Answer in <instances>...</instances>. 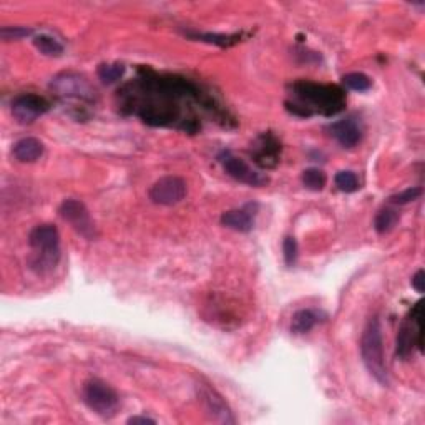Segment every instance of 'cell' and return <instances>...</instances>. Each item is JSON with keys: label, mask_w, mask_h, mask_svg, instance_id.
Wrapping results in <instances>:
<instances>
[{"label": "cell", "mask_w": 425, "mask_h": 425, "mask_svg": "<svg viewBox=\"0 0 425 425\" xmlns=\"http://www.w3.org/2000/svg\"><path fill=\"white\" fill-rule=\"evenodd\" d=\"M123 107L138 115L152 127H177L194 133L199 123L184 115V108L193 113V107L218 110L213 100L201 93L196 85L177 75H159L143 68L138 78L123 88Z\"/></svg>", "instance_id": "1"}, {"label": "cell", "mask_w": 425, "mask_h": 425, "mask_svg": "<svg viewBox=\"0 0 425 425\" xmlns=\"http://www.w3.org/2000/svg\"><path fill=\"white\" fill-rule=\"evenodd\" d=\"M296 102H286V107L298 117H313L314 113L332 117L346 108V93L337 85H324L314 82H296L293 85Z\"/></svg>", "instance_id": "2"}, {"label": "cell", "mask_w": 425, "mask_h": 425, "mask_svg": "<svg viewBox=\"0 0 425 425\" xmlns=\"http://www.w3.org/2000/svg\"><path fill=\"white\" fill-rule=\"evenodd\" d=\"M361 354H362L364 366H366L369 374H371L379 384L387 386L389 374H387L386 359H384L381 322H379L377 316L369 319L367 326L364 327L362 339H361Z\"/></svg>", "instance_id": "3"}, {"label": "cell", "mask_w": 425, "mask_h": 425, "mask_svg": "<svg viewBox=\"0 0 425 425\" xmlns=\"http://www.w3.org/2000/svg\"><path fill=\"white\" fill-rule=\"evenodd\" d=\"M28 243L35 251L32 268L40 273L52 269L60 258V234L53 224H38L28 234Z\"/></svg>", "instance_id": "4"}, {"label": "cell", "mask_w": 425, "mask_h": 425, "mask_svg": "<svg viewBox=\"0 0 425 425\" xmlns=\"http://www.w3.org/2000/svg\"><path fill=\"white\" fill-rule=\"evenodd\" d=\"M50 90L62 100V102H88L95 100V88L88 83V80L83 75L73 72H63L57 75L50 83Z\"/></svg>", "instance_id": "5"}, {"label": "cell", "mask_w": 425, "mask_h": 425, "mask_svg": "<svg viewBox=\"0 0 425 425\" xmlns=\"http://www.w3.org/2000/svg\"><path fill=\"white\" fill-rule=\"evenodd\" d=\"M83 401L88 409H92L98 416H112L120 404L117 391L100 379H92V381L85 382Z\"/></svg>", "instance_id": "6"}, {"label": "cell", "mask_w": 425, "mask_h": 425, "mask_svg": "<svg viewBox=\"0 0 425 425\" xmlns=\"http://www.w3.org/2000/svg\"><path fill=\"white\" fill-rule=\"evenodd\" d=\"M417 346L424 351V332H422V303H417L402 322L397 336V357L407 359Z\"/></svg>", "instance_id": "7"}, {"label": "cell", "mask_w": 425, "mask_h": 425, "mask_svg": "<svg viewBox=\"0 0 425 425\" xmlns=\"http://www.w3.org/2000/svg\"><path fill=\"white\" fill-rule=\"evenodd\" d=\"M60 216L72 224L75 231L82 234L83 238L93 239L97 236V228H95L93 219L90 216L88 209L85 208V204L78 201V199H65L60 204Z\"/></svg>", "instance_id": "8"}, {"label": "cell", "mask_w": 425, "mask_h": 425, "mask_svg": "<svg viewBox=\"0 0 425 425\" xmlns=\"http://www.w3.org/2000/svg\"><path fill=\"white\" fill-rule=\"evenodd\" d=\"M187 196V183L179 177H163L149 188V199L154 204L173 206Z\"/></svg>", "instance_id": "9"}, {"label": "cell", "mask_w": 425, "mask_h": 425, "mask_svg": "<svg viewBox=\"0 0 425 425\" xmlns=\"http://www.w3.org/2000/svg\"><path fill=\"white\" fill-rule=\"evenodd\" d=\"M48 110V100L37 93H22L12 102V115L20 123H32Z\"/></svg>", "instance_id": "10"}, {"label": "cell", "mask_w": 425, "mask_h": 425, "mask_svg": "<svg viewBox=\"0 0 425 425\" xmlns=\"http://www.w3.org/2000/svg\"><path fill=\"white\" fill-rule=\"evenodd\" d=\"M198 394H199V401H201L208 416L211 417V421L219 424L236 422V419L233 417L231 409L228 407V404L224 402V399L219 396L214 389L206 386V384H199Z\"/></svg>", "instance_id": "11"}, {"label": "cell", "mask_w": 425, "mask_h": 425, "mask_svg": "<svg viewBox=\"0 0 425 425\" xmlns=\"http://www.w3.org/2000/svg\"><path fill=\"white\" fill-rule=\"evenodd\" d=\"M224 172H226L229 177L236 179L239 183L251 184V187H263V184L268 183V178L263 177L261 173L254 172V169L249 167V164L244 162V159L233 157L231 153L224 154L221 159Z\"/></svg>", "instance_id": "12"}, {"label": "cell", "mask_w": 425, "mask_h": 425, "mask_svg": "<svg viewBox=\"0 0 425 425\" xmlns=\"http://www.w3.org/2000/svg\"><path fill=\"white\" fill-rule=\"evenodd\" d=\"M279 153H281V143L273 133H263L256 140L253 148V159L261 168H274L279 162Z\"/></svg>", "instance_id": "13"}, {"label": "cell", "mask_w": 425, "mask_h": 425, "mask_svg": "<svg viewBox=\"0 0 425 425\" xmlns=\"http://www.w3.org/2000/svg\"><path fill=\"white\" fill-rule=\"evenodd\" d=\"M329 130H331L332 137L336 138L344 148L356 147L362 140V127L357 118L349 117L346 120H341V122L332 123Z\"/></svg>", "instance_id": "14"}, {"label": "cell", "mask_w": 425, "mask_h": 425, "mask_svg": "<svg viewBox=\"0 0 425 425\" xmlns=\"http://www.w3.org/2000/svg\"><path fill=\"white\" fill-rule=\"evenodd\" d=\"M14 157L22 163H33L43 154V143L37 138L27 137L19 140L12 148Z\"/></svg>", "instance_id": "15"}, {"label": "cell", "mask_w": 425, "mask_h": 425, "mask_svg": "<svg viewBox=\"0 0 425 425\" xmlns=\"http://www.w3.org/2000/svg\"><path fill=\"white\" fill-rule=\"evenodd\" d=\"M221 224L229 229L239 233H248L253 229V213L249 211L248 206L243 209H231L221 214Z\"/></svg>", "instance_id": "16"}, {"label": "cell", "mask_w": 425, "mask_h": 425, "mask_svg": "<svg viewBox=\"0 0 425 425\" xmlns=\"http://www.w3.org/2000/svg\"><path fill=\"white\" fill-rule=\"evenodd\" d=\"M318 324V314L311 309H301L293 316L291 331L294 334H306Z\"/></svg>", "instance_id": "17"}, {"label": "cell", "mask_w": 425, "mask_h": 425, "mask_svg": "<svg viewBox=\"0 0 425 425\" xmlns=\"http://www.w3.org/2000/svg\"><path fill=\"white\" fill-rule=\"evenodd\" d=\"M399 221V213L392 208H384L377 213L376 221H374V228L379 234H386L392 231L394 226H396Z\"/></svg>", "instance_id": "18"}, {"label": "cell", "mask_w": 425, "mask_h": 425, "mask_svg": "<svg viewBox=\"0 0 425 425\" xmlns=\"http://www.w3.org/2000/svg\"><path fill=\"white\" fill-rule=\"evenodd\" d=\"M33 45L43 55H48V57H58V55L63 53V45L60 43L57 38L50 37V35L42 33V35H38V37H35Z\"/></svg>", "instance_id": "19"}, {"label": "cell", "mask_w": 425, "mask_h": 425, "mask_svg": "<svg viewBox=\"0 0 425 425\" xmlns=\"http://www.w3.org/2000/svg\"><path fill=\"white\" fill-rule=\"evenodd\" d=\"M191 37L201 40V42L214 43L219 45V47H231V45H236L241 42V35H224V33H189Z\"/></svg>", "instance_id": "20"}, {"label": "cell", "mask_w": 425, "mask_h": 425, "mask_svg": "<svg viewBox=\"0 0 425 425\" xmlns=\"http://www.w3.org/2000/svg\"><path fill=\"white\" fill-rule=\"evenodd\" d=\"M326 173L318 168H309L303 173V184L311 191H321L326 187Z\"/></svg>", "instance_id": "21"}, {"label": "cell", "mask_w": 425, "mask_h": 425, "mask_svg": "<svg viewBox=\"0 0 425 425\" xmlns=\"http://www.w3.org/2000/svg\"><path fill=\"white\" fill-rule=\"evenodd\" d=\"M98 77L105 83H115L123 77L125 65L123 63H102L97 70Z\"/></svg>", "instance_id": "22"}, {"label": "cell", "mask_w": 425, "mask_h": 425, "mask_svg": "<svg viewBox=\"0 0 425 425\" xmlns=\"http://www.w3.org/2000/svg\"><path fill=\"white\" fill-rule=\"evenodd\" d=\"M342 82L347 88L356 90V92H367V90L372 87V80L369 78L366 73H361V72H352V73L344 75Z\"/></svg>", "instance_id": "23"}, {"label": "cell", "mask_w": 425, "mask_h": 425, "mask_svg": "<svg viewBox=\"0 0 425 425\" xmlns=\"http://www.w3.org/2000/svg\"><path fill=\"white\" fill-rule=\"evenodd\" d=\"M334 183L344 193H356L359 189V179L352 172H339L334 178Z\"/></svg>", "instance_id": "24"}, {"label": "cell", "mask_w": 425, "mask_h": 425, "mask_svg": "<svg viewBox=\"0 0 425 425\" xmlns=\"http://www.w3.org/2000/svg\"><path fill=\"white\" fill-rule=\"evenodd\" d=\"M33 33L32 28L25 27H2L0 30V38L5 40V42H10V40H20L25 37H30Z\"/></svg>", "instance_id": "25"}, {"label": "cell", "mask_w": 425, "mask_h": 425, "mask_svg": "<svg viewBox=\"0 0 425 425\" xmlns=\"http://www.w3.org/2000/svg\"><path fill=\"white\" fill-rule=\"evenodd\" d=\"M422 194V188H409L406 191L402 193H397V194H392L391 198H389V201L392 204H407L411 201H416V199Z\"/></svg>", "instance_id": "26"}, {"label": "cell", "mask_w": 425, "mask_h": 425, "mask_svg": "<svg viewBox=\"0 0 425 425\" xmlns=\"http://www.w3.org/2000/svg\"><path fill=\"white\" fill-rule=\"evenodd\" d=\"M283 251H284V261H286L288 266H294L298 261V243L293 236H288L283 243Z\"/></svg>", "instance_id": "27"}, {"label": "cell", "mask_w": 425, "mask_h": 425, "mask_svg": "<svg viewBox=\"0 0 425 425\" xmlns=\"http://www.w3.org/2000/svg\"><path fill=\"white\" fill-rule=\"evenodd\" d=\"M424 283H425V273H424V269H419V271L414 274V278H412V286L417 293H424V289H425Z\"/></svg>", "instance_id": "28"}, {"label": "cell", "mask_w": 425, "mask_h": 425, "mask_svg": "<svg viewBox=\"0 0 425 425\" xmlns=\"http://www.w3.org/2000/svg\"><path fill=\"white\" fill-rule=\"evenodd\" d=\"M128 424H154V421L148 417H132L128 419Z\"/></svg>", "instance_id": "29"}]
</instances>
